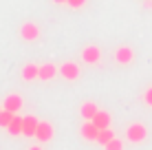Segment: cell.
<instances>
[{"mask_svg": "<svg viewBox=\"0 0 152 150\" xmlns=\"http://www.w3.org/2000/svg\"><path fill=\"white\" fill-rule=\"evenodd\" d=\"M145 137H148V128H145L143 124H139V121L130 124V126L126 128V139H128V141H132V143L145 141Z\"/></svg>", "mask_w": 152, "mask_h": 150, "instance_id": "6da1fadb", "label": "cell"}, {"mask_svg": "<svg viewBox=\"0 0 152 150\" xmlns=\"http://www.w3.org/2000/svg\"><path fill=\"white\" fill-rule=\"evenodd\" d=\"M55 135V128L51 126L49 121H40L38 124V128H35V139H38L40 143H44V141H51Z\"/></svg>", "mask_w": 152, "mask_h": 150, "instance_id": "7a4b0ae2", "label": "cell"}, {"mask_svg": "<svg viewBox=\"0 0 152 150\" xmlns=\"http://www.w3.org/2000/svg\"><path fill=\"white\" fill-rule=\"evenodd\" d=\"M22 104H24V102H22V97H20L18 93H11V95H7V97H4V102H2V108L15 115V113H20Z\"/></svg>", "mask_w": 152, "mask_h": 150, "instance_id": "3957f363", "label": "cell"}, {"mask_svg": "<svg viewBox=\"0 0 152 150\" xmlns=\"http://www.w3.org/2000/svg\"><path fill=\"white\" fill-rule=\"evenodd\" d=\"M20 35H22V40H27V42H33V40L40 38V27L35 22H24L22 27H20Z\"/></svg>", "mask_w": 152, "mask_h": 150, "instance_id": "277c9868", "label": "cell"}, {"mask_svg": "<svg viewBox=\"0 0 152 150\" xmlns=\"http://www.w3.org/2000/svg\"><path fill=\"white\" fill-rule=\"evenodd\" d=\"M82 60L86 62V64H97V62L102 60V49L95 46V44L86 46V49L82 51Z\"/></svg>", "mask_w": 152, "mask_h": 150, "instance_id": "5b68a950", "label": "cell"}, {"mask_svg": "<svg viewBox=\"0 0 152 150\" xmlns=\"http://www.w3.org/2000/svg\"><path fill=\"white\" fill-rule=\"evenodd\" d=\"M60 75L64 77V80H69V82H75L77 77H80V66H77L75 62H66V64L60 66Z\"/></svg>", "mask_w": 152, "mask_h": 150, "instance_id": "8992f818", "label": "cell"}, {"mask_svg": "<svg viewBox=\"0 0 152 150\" xmlns=\"http://www.w3.org/2000/svg\"><path fill=\"white\" fill-rule=\"evenodd\" d=\"M132 60H134V51L130 46H119L115 51V62H119V64H130Z\"/></svg>", "mask_w": 152, "mask_h": 150, "instance_id": "52a82bcc", "label": "cell"}, {"mask_svg": "<svg viewBox=\"0 0 152 150\" xmlns=\"http://www.w3.org/2000/svg\"><path fill=\"white\" fill-rule=\"evenodd\" d=\"M82 137L84 139H88V141H97V135H99V128L95 126L93 121H84L82 124Z\"/></svg>", "mask_w": 152, "mask_h": 150, "instance_id": "ba28073f", "label": "cell"}, {"mask_svg": "<svg viewBox=\"0 0 152 150\" xmlns=\"http://www.w3.org/2000/svg\"><path fill=\"white\" fill-rule=\"evenodd\" d=\"M38 119H35L33 115H27L22 121V135L24 137H35V128H38Z\"/></svg>", "mask_w": 152, "mask_h": 150, "instance_id": "9c48e42d", "label": "cell"}, {"mask_svg": "<svg viewBox=\"0 0 152 150\" xmlns=\"http://www.w3.org/2000/svg\"><path fill=\"white\" fill-rule=\"evenodd\" d=\"M95 126L99 128V130H104V128H110V113H106V110H97V115L91 119Z\"/></svg>", "mask_w": 152, "mask_h": 150, "instance_id": "30bf717a", "label": "cell"}, {"mask_svg": "<svg viewBox=\"0 0 152 150\" xmlns=\"http://www.w3.org/2000/svg\"><path fill=\"white\" fill-rule=\"evenodd\" d=\"M57 75V69H55V64H40V73H38V80H44V82H49V80H53V77Z\"/></svg>", "mask_w": 152, "mask_h": 150, "instance_id": "8fae6325", "label": "cell"}, {"mask_svg": "<svg viewBox=\"0 0 152 150\" xmlns=\"http://www.w3.org/2000/svg\"><path fill=\"white\" fill-rule=\"evenodd\" d=\"M97 110H99V108H97V104H95V102H84V104H82V108H80V113H82L84 121H91L93 117L97 115Z\"/></svg>", "mask_w": 152, "mask_h": 150, "instance_id": "7c38bea8", "label": "cell"}, {"mask_svg": "<svg viewBox=\"0 0 152 150\" xmlns=\"http://www.w3.org/2000/svg\"><path fill=\"white\" fill-rule=\"evenodd\" d=\"M38 73H40V66H38V64H24V69H22V80L33 82V80H38Z\"/></svg>", "mask_w": 152, "mask_h": 150, "instance_id": "4fadbf2b", "label": "cell"}, {"mask_svg": "<svg viewBox=\"0 0 152 150\" xmlns=\"http://www.w3.org/2000/svg\"><path fill=\"white\" fill-rule=\"evenodd\" d=\"M22 121H24V117H20V115H13V119H11V124L7 126V130L11 132L13 137H15V135H22Z\"/></svg>", "mask_w": 152, "mask_h": 150, "instance_id": "5bb4252c", "label": "cell"}, {"mask_svg": "<svg viewBox=\"0 0 152 150\" xmlns=\"http://www.w3.org/2000/svg\"><path fill=\"white\" fill-rule=\"evenodd\" d=\"M113 139H115V132L110 130V128H104V130H99V135H97V143L106 146V143H110Z\"/></svg>", "mask_w": 152, "mask_h": 150, "instance_id": "9a60e30c", "label": "cell"}, {"mask_svg": "<svg viewBox=\"0 0 152 150\" xmlns=\"http://www.w3.org/2000/svg\"><path fill=\"white\" fill-rule=\"evenodd\" d=\"M15 115H18V113H15ZM11 119H13V113H9V110H0V126L2 128H7L9 124H11Z\"/></svg>", "mask_w": 152, "mask_h": 150, "instance_id": "2e32d148", "label": "cell"}, {"mask_svg": "<svg viewBox=\"0 0 152 150\" xmlns=\"http://www.w3.org/2000/svg\"><path fill=\"white\" fill-rule=\"evenodd\" d=\"M104 148H106V150H124V141H121V139H117V137H115L113 141H110V143H106Z\"/></svg>", "mask_w": 152, "mask_h": 150, "instance_id": "e0dca14e", "label": "cell"}, {"mask_svg": "<svg viewBox=\"0 0 152 150\" xmlns=\"http://www.w3.org/2000/svg\"><path fill=\"white\" fill-rule=\"evenodd\" d=\"M66 4H69V7H73V9H80V7H84V4H86V0H66Z\"/></svg>", "mask_w": 152, "mask_h": 150, "instance_id": "ac0fdd59", "label": "cell"}, {"mask_svg": "<svg viewBox=\"0 0 152 150\" xmlns=\"http://www.w3.org/2000/svg\"><path fill=\"white\" fill-rule=\"evenodd\" d=\"M143 102H145L148 106H152V86H150V89L143 93Z\"/></svg>", "mask_w": 152, "mask_h": 150, "instance_id": "d6986e66", "label": "cell"}, {"mask_svg": "<svg viewBox=\"0 0 152 150\" xmlns=\"http://www.w3.org/2000/svg\"><path fill=\"white\" fill-rule=\"evenodd\" d=\"M53 2H57V4H66V0H53Z\"/></svg>", "mask_w": 152, "mask_h": 150, "instance_id": "ffe728a7", "label": "cell"}, {"mask_svg": "<svg viewBox=\"0 0 152 150\" xmlns=\"http://www.w3.org/2000/svg\"><path fill=\"white\" fill-rule=\"evenodd\" d=\"M29 150H42V148H40V146H31Z\"/></svg>", "mask_w": 152, "mask_h": 150, "instance_id": "44dd1931", "label": "cell"}, {"mask_svg": "<svg viewBox=\"0 0 152 150\" xmlns=\"http://www.w3.org/2000/svg\"><path fill=\"white\" fill-rule=\"evenodd\" d=\"M0 110H2V106H0Z\"/></svg>", "mask_w": 152, "mask_h": 150, "instance_id": "7402d4cb", "label": "cell"}]
</instances>
